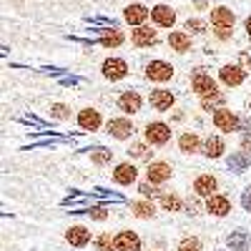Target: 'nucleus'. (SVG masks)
Returning a JSON list of instances; mask_svg holds the SVG:
<instances>
[{"label":"nucleus","instance_id":"nucleus-38","mask_svg":"<svg viewBox=\"0 0 251 251\" xmlns=\"http://www.w3.org/2000/svg\"><path fill=\"white\" fill-rule=\"evenodd\" d=\"M91 219H96V221H103V219H106L108 214H106V208H100V206H96V208H91Z\"/></svg>","mask_w":251,"mask_h":251},{"label":"nucleus","instance_id":"nucleus-28","mask_svg":"<svg viewBox=\"0 0 251 251\" xmlns=\"http://www.w3.org/2000/svg\"><path fill=\"white\" fill-rule=\"evenodd\" d=\"M121 43H123V35H121L118 30H103V35H100V46L116 48V46H121Z\"/></svg>","mask_w":251,"mask_h":251},{"label":"nucleus","instance_id":"nucleus-27","mask_svg":"<svg viewBox=\"0 0 251 251\" xmlns=\"http://www.w3.org/2000/svg\"><path fill=\"white\" fill-rule=\"evenodd\" d=\"M178 149H181L183 153H196V151H199V136H196V133H183V136L178 138Z\"/></svg>","mask_w":251,"mask_h":251},{"label":"nucleus","instance_id":"nucleus-30","mask_svg":"<svg viewBox=\"0 0 251 251\" xmlns=\"http://www.w3.org/2000/svg\"><path fill=\"white\" fill-rule=\"evenodd\" d=\"M161 206H163V211H181L183 201L176 194H163L161 196Z\"/></svg>","mask_w":251,"mask_h":251},{"label":"nucleus","instance_id":"nucleus-10","mask_svg":"<svg viewBox=\"0 0 251 251\" xmlns=\"http://www.w3.org/2000/svg\"><path fill=\"white\" fill-rule=\"evenodd\" d=\"M136 178H138V169H136L131 161H126V163H118V166H116V171H113V181H116V183L131 186Z\"/></svg>","mask_w":251,"mask_h":251},{"label":"nucleus","instance_id":"nucleus-19","mask_svg":"<svg viewBox=\"0 0 251 251\" xmlns=\"http://www.w3.org/2000/svg\"><path fill=\"white\" fill-rule=\"evenodd\" d=\"M151 18L156 20L161 28H171V25L176 23V13H174L169 5H156V8L151 10Z\"/></svg>","mask_w":251,"mask_h":251},{"label":"nucleus","instance_id":"nucleus-36","mask_svg":"<svg viewBox=\"0 0 251 251\" xmlns=\"http://www.w3.org/2000/svg\"><path fill=\"white\" fill-rule=\"evenodd\" d=\"M186 30H191V33H203L206 30V23H203V20H199V18H188L186 20Z\"/></svg>","mask_w":251,"mask_h":251},{"label":"nucleus","instance_id":"nucleus-9","mask_svg":"<svg viewBox=\"0 0 251 251\" xmlns=\"http://www.w3.org/2000/svg\"><path fill=\"white\" fill-rule=\"evenodd\" d=\"M103 75L108 80H121V78L128 75V66H126V60H121V58H108L103 63Z\"/></svg>","mask_w":251,"mask_h":251},{"label":"nucleus","instance_id":"nucleus-22","mask_svg":"<svg viewBox=\"0 0 251 251\" xmlns=\"http://www.w3.org/2000/svg\"><path fill=\"white\" fill-rule=\"evenodd\" d=\"M123 18L128 20L131 25H138V28H141V23H143L146 18H149V10H146L143 5H138V3H136V5H128V8L123 10Z\"/></svg>","mask_w":251,"mask_h":251},{"label":"nucleus","instance_id":"nucleus-40","mask_svg":"<svg viewBox=\"0 0 251 251\" xmlns=\"http://www.w3.org/2000/svg\"><path fill=\"white\" fill-rule=\"evenodd\" d=\"M186 208H188V214H199V201L196 199H188L186 201Z\"/></svg>","mask_w":251,"mask_h":251},{"label":"nucleus","instance_id":"nucleus-4","mask_svg":"<svg viewBox=\"0 0 251 251\" xmlns=\"http://www.w3.org/2000/svg\"><path fill=\"white\" fill-rule=\"evenodd\" d=\"M133 131L136 128H133V123L128 118H111L106 123V133L113 136V138H118V141H128L133 136Z\"/></svg>","mask_w":251,"mask_h":251},{"label":"nucleus","instance_id":"nucleus-31","mask_svg":"<svg viewBox=\"0 0 251 251\" xmlns=\"http://www.w3.org/2000/svg\"><path fill=\"white\" fill-rule=\"evenodd\" d=\"M128 156L131 158H151V151H149V146H146V143H131Z\"/></svg>","mask_w":251,"mask_h":251},{"label":"nucleus","instance_id":"nucleus-20","mask_svg":"<svg viewBox=\"0 0 251 251\" xmlns=\"http://www.w3.org/2000/svg\"><path fill=\"white\" fill-rule=\"evenodd\" d=\"M158 40V35H156V30H151V28H146V25H141V28H136L133 30V43L138 46V48H149V46H153Z\"/></svg>","mask_w":251,"mask_h":251},{"label":"nucleus","instance_id":"nucleus-5","mask_svg":"<svg viewBox=\"0 0 251 251\" xmlns=\"http://www.w3.org/2000/svg\"><path fill=\"white\" fill-rule=\"evenodd\" d=\"M191 86H194V91H196L201 98H206V96H216V93H219V88H216V80H214L211 75H206L201 68L194 73V78H191Z\"/></svg>","mask_w":251,"mask_h":251},{"label":"nucleus","instance_id":"nucleus-3","mask_svg":"<svg viewBox=\"0 0 251 251\" xmlns=\"http://www.w3.org/2000/svg\"><path fill=\"white\" fill-rule=\"evenodd\" d=\"M214 126H216L219 131H224V133H231V131H239L241 118L234 111H228V108H219L214 113Z\"/></svg>","mask_w":251,"mask_h":251},{"label":"nucleus","instance_id":"nucleus-35","mask_svg":"<svg viewBox=\"0 0 251 251\" xmlns=\"http://www.w3.org/2000/svg\"><path fill=\"white\" fill-rule=\"evenodd\" d=\"M50 116L58 118V121H63V118H68V116H71V108H68V106H63V103H55V106L50 108Z\"/></svg>","mask_w":251,"mask_h":251},{"label":"nucleus","instance_id":"nucleus-14","mask_svg":"<svg viewBox=\"0 0 251 251\" xmlns=\"http://www.w3.org/2000/svg\"><path fill=\"white\" fill-rule=\"evenodd\" d=\"M171 174H174L171 166H169V163H161V161L149 163V171H146V176H149L151 183H163V181H169Z\"/></svg>","mask_w":251,"mask_h":251},{"label":"nucleus","instance_id":"nucleus-17","mask_svg":"<svg viewBox=\"0 0 251 251\" xmlns=\"http://www.w3.org/2000/svg\"><path fill=\"white\" fill-rule=\"evenodd\" d=\"M116 251H141V239L133 231H121L116 236Z\"/></svg>","mask_w":251,"mask_h":251},{"label":"nucleus","instance_id":"nucleus-6","mask_svg":"<svg viewBox=\"0 0 251 251\" xmlns=\"http://www.w3.org/2000/svg\"><path fill=\"white\" fill-rule=\"evenodd\" d=\"M149 103H151V106H153L156 111L166 113V111H171V108H174L176 96H174L171 91H166V88H156V91H151V96H149Z\"/></svg>","mask_w":251,"mask_h":251},{"label":"nucleus","instance_id":"nucleus-41","mask_svg":"<svg viewBox=\"0 0 251 251\" xmlns=\"http://www.w3.org/2000/svg\"><path fill=\"white\" fill-rule=\"evenodd\" d=\"M239 128H244L246 133H251V118H241V126Z\"/></svg>","mask_w":251,"mask_h":251},{"label":"nucleus","instance_id":"nucleus-11","mask_svg":"<svg viewBox=\"0 0 251 251\" xmlns=\"http://www.w3.org/2000/svg\"><path fill=\"white\" fill-rule=\"evenodd\" d=\"M244 68L241 66H224L221 71H219V78H221V83L224 86H228V88H234V86H241L244 83Z\"/></svg>","mask_w":251,"mask_h":251},{"label":"nucleus","instance_id":"nucleus-33","mask_svg":"<svg viewBox=\"0 0 251 251\" xmlns=\"http://www.w3.org/2000/svg\"><path fill=\"white\" fill-rule=\"evenodd\" d=\"M138 191H141L146 199H153V196H158V199H161V196H163V194H161V188H156V183H151V181L141 183V186H138Z\"/></svg>","mask_w":251,"mask_h":251},{"label":"nucleus","instance_id":"nucleus-26","mask_svg":"<svg viewBox=\"0 0 251 251\" xmlns=\"http://www.w3.org/2000/svg\"><path fill=\"white\" fill-rule=\"evenodd\" d=\"M131 208L138 219H153L156 216V206L151 201H136V203H131Z\"/></svg>","mask_w":251,"mask_h":251},{"label":"nucleus","instance_id":"nucleus-7","mask_svg":"<svg viewBox=\"0 0 251 251\" xmlns=\"http://www.w3.org/2000/svg\"><path fill=\"white\" fill-rule=\"evenodd\" d=\"M146 75H149V80L163 83V80H171L174 68L169 66V63H163V60H151L149 66H146Z\"/></svg>","mask_w":251,"mask_h":251},{"label":"nucleus","instance_id":"nucleus-39","mask_svg":"<svg viewBox=\"0 0 251 251\" xmlns=\"http://www.w3.org/2000/svg\"><path fill=\"white\" fill-rule=\"evenodd\" d=\"M241 151H244L246 156H251V133H244V136H241Z\"/></svg>","mask_w":251,"mask_h":251},{"label":"nucleus","instance_id":"nucleus-8","mask_svg":"<svg viewBox=\"0 0 251 251\" xmlns=\"http://www.w3.org/2000/svg\"><path fill=\"white\" fill-rule=\"evenodd\" d=\"M206 211L211 216H228L231 214V199L224 196V194H214L206 201Z\"/></svg>","mask_w":251,"mask_h":251},{"label":"nucleus","instance_id":"nucleus-29","mask_svg":"<svg viewBox=\"0 0 251 251\" xmlns=\"http://www.w3.org/2000/svg\"><path fill=\"white\" fill-rule=\"evenodd\" d=\"M201 108L203 111H219V108H224V96L221 93H216V96H206V98H201Z\"/></svg>","mask_w":251,"mask_h":251},{"label":"nucleus","instance_id":"nucleus-13","mask_svg":"<svg viewBox=\"0 0 251 251\" xmlns=\"http://www.w3.org/2000/svg\"><path fill=\"white\" fill-rule=\"evenodd\" d=\"M224 151H226V143H224L221 136H208V138L203 141V146H201V153H203L206 158H221Z\"/></svg>","mask_w":251,"mask_h":251},{"label":"nucleus","instance_id":"nucleus-2","mask_svg":"<svg viewBox=\"0 0 251 251\" xmlns=\"http://www.w3.org/2000/svg\"><path fill=\"white\" fill-rule=\"evenodd\" d=\"M146 141H149L151 146H163L171 141V128L161 121H153V123H146Z\"/></svg>","mask_w":251,"mask_h":251},{"label":"nucleus","instance_id":"nucleus-34","mask_svg":"<svg viewBox=\"0 0 251 251\" xmlns=\"http://www.w3.org/2000/svg\"><path fill=\"white\" fill-rule=\"evenodd\" d=\"M178 251H201V241L196 236H188L178 244Z\"/></svg>","mask_w":251,"mask_h":251},{"label":"nucleus","instance_id":"nucleus-15","mask_svg":"<svg viewBox=\"0 0 251 251\" xmlns=\"http://www.w3.org/2000/svg\"><path fill=\"white\" fill-rule=\"evenodd\" d=\"M78 126L83 131H98L100 128V113L96 108H83L78 113Z\"/></svg>","mask_w":251,"mask_h":251},{"label":"nucleus","instance_id":"nucleus-21","mask_svg":"<svg viewBox=\"0 0 251 251\" xmlns=\"http://www.w3.org/2000/svg\"><path fill=\"white\" fill-rule=\"evenodd\" d=\"M66 239H68L71 246H86V244L91 241V231H88L86 226H71L68 234H66Z\"/></svg>","mask_w":251,"mask_h":251},{"label":"nucleus","instance_id":"nucleus-24","mask_svg":"<svg viewBox=\"0 0 251 251\" xmlns=\"http://www.w3.org/2000/svg\"><path fill=\"white\" fill-rule=\"evenodd\" d=\"M91 161L96 166H106V163L113 161V151L106 149V146H96V149H91Z\"/></svg>","mask_w":251,"mask_h":251},{"label":"nucleus","instance_id":"nucleus-12","mask_svg":"<svg viewBox=\"0 0 251 251\" xmlns=\"http://www.w3.org/2000/svg\"><path fill=\"white\" fill-rule=\"evenodd\" d=\"M141 96L136 93V91H123L121 93V98H118V108L123 111V113H128V116H133V113H138L141 111Z\"/></svg>","mask_w":251,"mask_h":251},{"label":"nucleus","instance_id":"nucleus-42","mask_svg":"<svg viewBox=\"0 0 251 251\" xmlns=\"http://www.w3.org/2000/svg\"><path fill=\"white\" fill-rule=\"evenodd\" d=\"M246 33H249V38H251V18H246Z\"/></svg>","mask_w":251,"mask_h":251},{"label":"nucleus","instance_id":"nucleus-23","mask_svg":"<svg viewBox=\"0 0 251 251\" xmlns=\"http://www.w3.org/2000/svg\"><path fill=\"white\" fill-rule=\"evenodd\" d=\"M226 166H228V171H234V174H244L249 169V156L244 151H236L226 158Z\"/></svg>","mask_w":251,"mask_h":251},{"label":"nucleus","instance_id":"nucleus-1","mask_svg":"<svg viewBox=\"0 0 251 251\" xmlns=\"http://www.w3.org/2000/svg\"><path fill=\"white\" fill-rule=\"evenodd\" d=\"M211 23H214L216 38L228 40V38H231V30H234L236 18H234V13L228 10V8H214V13H211Z\"/></svg>","mask_w":251,"mask_h":251},{"label":"nucleus","instance_id":"nucleus-32","mask_svg":"<svg viewBox=\"0 0 251 251\" xmlns=\"http://www.w3.org/2000/svg\"><path fill=\"white\" fill-rule=\"evenodd\" d=\"M96 249L111 251V249H116V239H111V234H100V236H96Z\"/></svg>","mask_w":251,"mask_h":251},{"label":"nucleus","instance_id":"nucleus-25","mask_svg":"<svg viewBox=\"0 0 251 251\" xmlns=\"http://www.w3.org/2000/svg\"><path fill=\"white\" fill-rule=\"evenodd\" d=\"M169 46L178 53H186L188 48H191V38H188L186 33H171L169 35Z\"/></svg>","mask_w":251,"mask_h":251},{"label":"nucleus","instance_id":"nucleus-16","mask_svg":"<svg viewBox=\"0 0 251 251\" xmlns=\"http://www.w3.org/2000/svg\"><path fill=\"white\" fill-rule=\"evenodd\" d=\"M214 191H216V178H214L211 174H201V176L194 181V194H196V196H208V199H211Z\"/></svg>","mask_w":251,"mask_h":251},{"label":"nucleus","instance_id":"nucleus-44","mask_svg":"<svg viewBox=\"0 0 251 251\" xmlns=\"http://www.w3.org/2000/svg\"><path fill=\"white\" fill-rule=\"evenodd\" d=\"M249 108H251V100H249Z\"/></svg>","mask_w":251,"mask_h":251},{"label":"nucleus","instance_id":"nucleus-45","mask_svg":"<svg viewBox=\"0 0 251 251\" xmlns=\"http://www.w3.org/2000/svg\"><path fill=\"white\" fill-rule=\"evenodd\" d=\"M216 251H224V249H216Z\"/></svg>","mask_w":251,"mask_h":251},{"label":"nucleus","instance_id":"nucleus-37","mask_svg":"<svg viewBox=\"0 0 251 251\" xmlns=\"http://www.w3.org/2000/svg\"><path fill=\"white\" fill-rule=\"evenodd\" d=\"M241 206H244V211L251 214V186L244 188V194H241Z\"/></svg>","mask_w":251,"mask_h":251},{"label":"nucleus","instance_id":"nucleus-43","mask_svg":"<svg viewBox=\"0 0 251 251\" xmlns=\"http://www.w3.org/2000/svg\"><path fill=\"white\" fill-rule=\"evenodd\" d=\"M241 60L246 63V66H251V55H241Z\"/></svg>","mask_w":251,"mask_h":251},{"label":"nucleus","instance_id":"nucleus-18","mask_svg":"<svg viewBox=\"0 0 251 251\" xmlns=\"http://www.w3.org/2000/svg\"><path fill=\"white\" fill-rule=\"evenodd\" d=\"M226 244H228L231 251H249L251 236H249V231H244V228H236V231H231L226 236Z\"/></svg>","mask_w":251,"mask_h":251}]
</instances>
